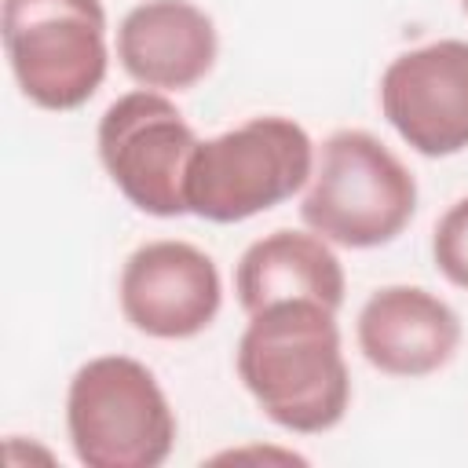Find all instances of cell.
Here are the masks:
<instances>
[{
  "label": "cell",
  "instance_id": "1",
  "mask_svg": "<svg viewBox=\"0 0 468 468\" xmlns=\"http://www.w3.org/2000/svg\"><path fill=\"white\" fill-rule=\"evenodd\" d=\"M234 369L260 413L292 435L333 431L351 406L336 311L318 300H282L249 314Z\"/></svg>",
  "mask_w": 468,
  "mask_h": 468
},
{
  "label": "cell",
  "instance_id": "2",
  "mask_svg": "<svg viewBox=\"0 0 468 468\" xmlns=\"http://www.w3.org/2000/svg\"><path fill=\"white\" fill-rule=\"evenodd\" d=\"M314 143L292 117H249L190 154L183 197L186 212L205 223H245L292 194L314 176Z\"/></svg>",
  "mask_w": 468,
  "mask_h": 468
},
{
  "label": "cell",
  "instance_id": "3",
  "mask_svg": "<svg viewBox=\"0 0 468 468\" xmlns=\"http://www.w3.org/2000/svg\"><path fill=\"white\" fill-rule=\"evenodd\" d=\"M417 212V179L373 132L340 128L318 157L300 201L307 230L340 249L391 245Z\"/></svg>",
  "mask_w": 468,
  "mask_h": 468
},
{
  "label": "cell",
  "instance_id": "4",
  "mask_svg": "<svg viewBox=\"0 0 468 468\" xmlns=\"http://www.w3.org/2000/svg\"><path fill=\"white\" fill-rule=\"evenodd\" d=\"M176 410L154 369L128 355L88 358L66 388V435L88 468H161L176 450Z\"/></svg>",
  "mask_w": 468,
  "mask_h": 468
},
{
  "label": "cell",
  "instance_id": "5",
  "mask_svg": "<svg viewBox=\"0 0 468 468\" xmlns=\"http://www.w3.org/2000/svg\"><path fill=\"white\" fill-rule=\"evenodd\" d=\"M0 33L18 91L40 110H80L106 80L110 44L99 0H4Z\"/></svg>",
  "mask_w": 468,
  "mask_h": 468
},
{
  "label": "cell",
  "instance_id": "6",
  "mask_svg": "<svg viewBox=\"0 0 468 468\" xmlns=\"http://www.w3.org/2000/svg\"><path fill=\"white\" fill-rule=\"evenodd\" d=\"M197 143L201 139L179 106L154 88H135L113 99L95 128L99 161L110 183L132 208L157 219L186 216L183 179Z\"/></svg>",
  "mask_w": 468,
  "mask_h": 468
},
{
  "label": "cell",
  "instance_id": "7",
  "mask_svg": "<svg viewBox=\"0 0 468 468\" xmlns=\"http://www.w3.org/2000/svg\"><path fill=\"white\" fill-rule=\"evenodd\" d=\"M380 113L424 157L468 150V40L410 48L380 73Z\"/></svg>",
  "mask_w": 468,
  "mask_h": 468
},
{
  "label": "cell",
  "instance_id": "8",
  "mask_svg": "<svg viewBox=\"0 0 468 468\" xmlns=\"http://www.w3.org/2000/svg\"><path fill=\"white\" fill-rule=\"evenodd\" d=\"M117 303L135 333L154 340H190L216 322L223 307V278L205 249L157 238L124 260Z\"/></svg>",
  "mask_w": 468,
  "mask_h": 468
},
{
  "label": "cell",
  "instance_id": "9",
  "mask_svg": "<svg viewBox=\"0 0 468 468\" xmlns=\"http://www.w3.org/2000/svg\"><path fill=\"white\" fill-rule=\"evenodd\" d=\"M362 358L384 377L420 380L446 369L464 340L457 311L424 285L377 289L355 322Z\"/></svg>",
  "mask_w": 468,
  "mask_h": 468
},
{
  "label": "cell",
  "instance_id": "10",
  "mask_svg": "<svg viewBox=\"0 0 468 468\" xmlns=\"http://www.w3.org/2000/svg\"><path fill=\"white\" fill-rule=\"evenodd\" d=\"M216 55V22L190 0H143L117 26V62L139 88L186 91L212 73Z\"/></svg>",
  "mask_w": 468,
  "mask_h": 468
},
{
  "label": "cell",
  "instance_id": "11",
  "mask_svg": "<svg viewBox=\"0 0 468 468\" xmlns=\"http://www.w3.org/2000/svg\"><path fill=\"white\" fill-rule=\"evenodd\" d=\"M234 292L245 314L282 300H318L340 311L347 278L333 245L314 230H271L241 252Z\"/></svg>",
  "mask_w": 468,
  "mask_h": 468
},
{
  "label": "cell",
  "instance_id": "12",
  "mask_svg": "<svg viewBox=\"0 0 468 468\" xmlns=\"http://www.w3.org/2000/svg\"><path fill=\"white\" fill-rule=\"evenodd\" d=\"M431 260L450 285L468 292V194L439 216L431 230Z\"/></svg>",
  "mask_w": 468,
  "mask_h": 468
},
{
  "label": "cell",
  "instance_id": "13",
  "mask_svg": "<svg viewBox=\"0 0 468 468\" xmlns=\"http://www.w3.org/2000/svg\"><path fill=\"white\" fill-rule=\"evenodd\" d=\"M461 4H464V11H468V0H461Z\"/></svg>",
  "mask_w": 468,
  "mask_h": 468
}]
</instances>
